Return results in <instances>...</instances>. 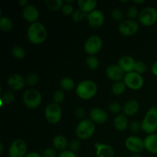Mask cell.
<instances>
[{
	"instance_id": "obj_25",
	"label": "cell",
	"mask_w": 157,
	"mask_h": 157,
	"mask_svg": "<svg viewBox=\"0 0 157 157\" xmlns=\"http://www.w3.org/2000/svg\"><path fill=\"white\" fill-rule=\"evenodd\" d=\"M13 28V23L11 18L7 16H2L0 18V29L2 32H9Z\"/></svg>"
},
{
	"instance_id": "obj_26",
	"label": "cell",
	"mask_w": 157,
	"mask_h": 157,
	"mask_svg": "<svg viewBox=\"0 0 157 157\" xmlns=\"http://www.w3.org/2000/svg\"><path fill=\"white\" fill-rule=\"evenodd\" d=\"M60 86H61L63 90H67V91L72 90L75 87H76L74 80L71 78H69V77L63 78L60 81Z\"/></svg>"
},
{
	"instance_id": "obj_44",
	"label": "cell",
	"mask_w": 157,
	"mask_h": 157,
	"mask_svg": "<svg viewBox=\"0 0 157 157\" xmlns=\"http://www.w3.org/2000/svg\"><path fill=\"white\" fill-rule=\"evenodd\" d=\"M58 157H78L76 155V153H74V152L71 151V150H64V151L61 152L58 155Z\"/></svg>"
},
{
	"instance_id": "obj_40",
	"label": "cell",
	"mask_w": 157,
	"mask_h": 157,
	"mask_svg": "<svg viewBox=\"0 0 157 157\" xmlns=\"http://www.w3.org/2000/svg\"><path fill=\"white\" fill-rule=\"evenodd\" d=\"M41 155L43 157H56L57 151L54 147H47Z\"/></svg>"
},
{
	"instance_id": "obj_38",
	"label": "cell",
	"mask_w": 157,
	"mask_h": 157,
	"mask_svg": "<svg viewBox=\"0 0 157 157\" xmlns=\"http://www.w3.org/2000/svg\"><path fill=\"white\" fill-rule=\"evenodd\" d=\"M108 108L111 113H118L121 110H122L123 107L121 106V104H120L119 102H117V101H113V102H111L109 104Z\"/></svg>"
},
{
	"instance_id": "obj_31",
	"label": "cell",
	"mask_w": 157,
	"mask_h": 157,
	"mask_svg": "<svg viewBox=\"0 0 157 157\" xmlns=\"http://www.w3.org/2000/svg\"><path fill=\"white\" fill-rule=\"evenodd\" d=\"M12 55L14 58L22 59L25 57V51L21 46L15 45L12 48Z\"/></svg>"
},
{
	"instance_id": "obj_15",
	"label": "cell",
	"mask_w": 157,
	"mask_h": 157,
	"mask_svg": "<svg viewBox=\"0 0 157 157\" xmlns=\"http://www.w3.org/2000/svg\"><path fill=\"white\" fill-rule=\"evenodd\" d=\"M22 16L25 21H29L31 24L38 21L39 18V11L33 5H28L22 10Z\"/></svg>"
},
{
	"instance_id": "obj_50",
	"label": "cell",
	"mask_w": 157,
	"mask_h": 157,
	"mask_svg": "<svg viewBox=\"0 0 157 157\" xmlns=\"http://www.w3.org/2000/svg\"><path fill=\"white\" fill-rule=\"evenodd\" d=\"M131 157H142V156H140V153H133Z\"/></svg>"
},
{
	"instance_id": "obj_16",
	"label": "cell",
	"mask_w": 157,
	"mask_h": 157,
	"mask_svg": "<svg viewBox=\"0 0 157 157\" xmlns=\"http://www.w3.org/2000/svg\"><path fill=\"white\" fill-rule=\"evenodd\" d=\"M26 81L21 75L18 74H13L7 80L9 87L13 90H20L23 89L25 85Z\"/></svg>"
},
{
	"instance_id": "obj_49",
	"label": "cell",
	"mask_w": 157,
	"mask_h": 157,
	"mask_svg": "<svg viewBox=\"0 0 157 157\" xmlns=\"http://www.w3.org/2000/svg\"><path fill=\"white\" fill-rule=\"evenodd\" d=\"M3 151H4V146L2 144H0V153L2 154Z\"/></svg>"
},
{
	"instance_id": "obj_23",
	"label": "cell",
	"mask_w": 157,
	"mask_h": 157,
	"mask_svg": "<svg viewBox=\"0 0 157 157\" xmlns=\"http://www.w3.org/2000/svg\"><path fill=\"white\" fill-rule=\"evenodd\" d=\"M98 2L96 0H78V6L79 9L84 13H90L96 9Z\"/></svg>"
},
{
	"instance_id": "obj_18",
	"label": "cell",
	"mask_w": 157,
	"mask_h": 157,
	"mask_svg": "<svg viewBox=\"0 0 157 157\" xmlns=\"http://www.w3.org/2000/svg\"><path fill=\"white\" fill-rule=\"evenodd\" d=\"M135 64H136L135 59L130 55H124L121 57L118 61V65L125 72V74L133 71Z\"/></svg>"
},
{
	"instance_id": "obj_2",
	"label": "cell",
	"mask_w": 157,
	"mask_h": 157,
	"mask_svg": "<svg viewBox=\"0 0 157 157\" xmlns=\"http://www.w3.org/2000/svg\"><path fill=\"white\" fill-rule=\"evenodd\" d=\"M75 92L81 99L90 100L98 92V85L92 80H84L76 86Z\"/></svg>"
},
{
	"instance_id": "obj_7",
	"label": "cell",
	"mask_w": 157,
	"mask_h": 157,
	"mask_svg": "<svg viewBox=\"0 0 157 157\" xmlns=\"http://www.w3.org/2000/svg\"><path fill=\"white\" fill-rule=\"evenodd\" d=\"M139 21L142 25L150 27L157 21V9L152 6L146 7L140 12Z\"/></svg>"
},
{
	"instance_id": "obj_4",
	"label": "cell",
	"mask_w": 157,
	"mask_h": 157,
	"mask_svg": "<svg viewBox=\"0 0 157 157\" xmlns=\"http://www.w3.org/2000/svg\"><path fill=\"white\" fill-rule=\"evenodd\" d=\"M95 132V124L90 119L81 120L75 129V134L81 140L89 139Z\"/></svg>"
},
{
	"instance_id": "obj_1",
	"label": "cell",
	"mask_w": 157,
	"mask_h": 157,
	"mask_svg": "<svg viewBox=\"0 0 157 157\" xmlns=\"http://www.w3.org/2000/svg\"><path fill=\"white\" fill-rule=\"evenodd\" d=\"M48 32L45 26L40 21H36L29 25L27 32L29 41L34 44H40L47 38Z\"/></svg>"
},
{
	"instance_id": "obj_28",
	"label": "cell",
	"mask_w": 157,
	"mask_h": 157,
	"mask_svg": "<svg viewBox=\"0 0 157 157\" xmlns=\"http://www.w3.org/2000/svg\"><path fill=\"white\" fill-rule=\"evenodd\" d=\"M86 64L90 70L94 71L99 67L100 61L99 59L94 55H89L85 60Z\"/></svg>"
},
{
	"instance_id": "obj_9",
	"label": "cell",
	"mask_w": 157,
	"mask_h": 157,
	"mask_svg": "<svg viewBox=\"0 0 157 157\" xmlns=\"http://www.w3.org/2000/svg\"><path fill=\"white\" fill-rule=\"evenodd\" d=\"M103 47V40L100 36L93 35L89 37L84 43V49L89 55H95L101 52Z\"/></svg>"
},
{
	"instance_id": "obj_32",
	"label": "cell",
	"mask_w": 157,
	"mask_h": 157,
	"mask_svg": "<svg viewBox=\"0 0 157 157\" xmlns=\"http://www.w3.org/2000/svg\"><path fill=\"white\" fill-rule=\"evenodd\" d=\"M139 15L140 12L136 6H131L127 9V16L128 17V19L135 20L136 18H139Z\"/></svg>"
},
{
	"instance_id": "obj_22",
	"label": "cell",
	"mask_w": 157,
	"mask_h": 157,
	"mask_svg": "<svg viewBox=\"0 0 157 157\" xmlns=\"http://www.w3.org/2000/svg\"><path fill=\"white\" fill-rule=\"evenodd\" d=\"M52 145L56 150L63 152L64 150H67L69 144L65 136H63V135H57L54 137L53 141H52Z\"/></svg>"
},
{
	"instance_id": "obj_14",
	"label": "cell",
	"mask_w": 157,
	"mask_h": 157,
	"mask_svg": "<svg viewBox=\"0 0 157 157\" xmlns=\"http://www.w3.org/2000/svg\"><path fill=\"white\" fill-rule=\"evenodd\" d=\"M87 21L92 28H99L104 22V14L99 9H95L87 15Z\"/></svg>"
},
{
	"instance_id": "obj_6",
	"label": "cell",
	"mask_w": 157,
	"mask_h": 157,
	"mask_svg": "<svg viewBox=\"0 0 157 157\" xmlns=\"http://www.w3.org/2000/svg\"><path fill=\"white\" fill-rule=\"evenodd\" d=\"M44 116L49 124H57L59 123L62 116V110L60 104L54 102L48 104L44 110Z\"/></svg>"
},
{
	"instance_id": "obj_19",
	"label": "cell",
	"mask_w": 157,
	"mask_h": 157,
	"mask_svg": "<svg viewBox=\"0 0 157 157\" xmlns=\"http://www.w3.org/2000/svg\"><path fill=\"white\" fill-rule=\"evenodd\" d=\"M140 109V104L136 100L131 99L127 101L123 106V112L127 117H133L137 113Z\"/></svg>"
},
{
	"instance_id": "obj_12",
	"label": "cell",
	"mask_w": 157,
	"mask_h": 157,
	"mask_svg": "<svg viewBox=\"0 0 157 157\" xmlns=\"http://www.w3.org/2000/svg\"><path fill=\"white\" fill-rule=\"evenodd\" d=\"M125 147L133 153H140L145 149L144 140L136 136H130L126 139Z\"/></svg>"
},
{
	"instance_id": "obj_37",
	"label": "cell",
	"mask_w": 157,
	"mask_h": 157,
	"mask_svg": "<svg viewBox=\"0 0 157 157\" xmlns=\"http://www.w3.org/2000/svg\"><path fill=\"white\" fill-rule=\"evenodd\" d=\"M111 16L113 19L116 21H122L123 17H124V13L122 10L120 9H114L111 12Z\"/></svg>"
},
{
	"instance_id": "obj_43",
	"label": "cell",
	"mask_w": 157,
	"mask_h": 157,
	"mask_svg": "<svg viewBox=\"0 0 157 157\" xmlns=\"http://www.w3.org/2000/svg\"><path fill=\"white\" fill-rule=\"evenodd\" d=\"M75 116H76L78 118L84 120V116H85L86 112H85V110H84L83 107H78L76 110H75Z\"/></svg>"
},
{
	"instance_id": "obj_17",
	"label": "cell",
	"mask_w": 157,
	"mask_h": 157,
	"mask_svg": "<svg viewBox=\"0 0 157 157\" xmlns=\"http://www.w3.org/2000/svg\"><path fill=\"white\" fill-rule=\"evenodd\" d=\"M107 113L103 109L95 107L90 110V119L93 121L94 124H103L107 122Z\"/></svg>"
},
{
	"instance_id": "obj_27",
	"label": "cell",
	"mask_w": 157,
	"mask_h": 157,
	"mask_svg": "<svg viewBox=\"0 0 157 157\" xmlns=\"http://www.w3.org/2000/svg\"><path fill=\"white\" fill-rule=\"evenodd\" d=\"M126 88H127V86L124 84V81H118V82H115L112 85L111 92L114 95L119 96V95L123 94L125 92Z\"/></svg>"
},
{
	"instance_id": "obj_39",
	"label": "cell",
	"mask_w": 157,
	"mask_h": 157,
	"mask_svg": "<svg viewBox=\"0 0 157 157\" xmlns=\"http://www.w3.org/2000/svg\"><path fill=\"white\" fill-rule=\"evenodd\" d=\"M68 147L69 150L76 153L77 152L79 151L80 149H81V143H80L79 140H73L71 141Z\"/></svg>"
},
{
	"instance_id": "obj_35",
	"label": "cell",
	"mask_w": 157,
	"mask_h": 157,
	"mask_svg": "<svg viewBox=\"0 0 157 157\" xmlns=\"http://www.w3.org/2000/svg\"><path fill=\"white\" fill-rule=\"evenodd\" d=\"M64 98H65V95L63 90H58L53 94V102L57 104H60L64 101Z\"/></svg>"
},
{
	"instance_id": "obj_34",
	"label": "cell",
	"mask_w": 157,
	"mask_h": 157,
	"mask_svg": "<svg viewBox=\"0 0 157 157\" xmlns=\"http://www.w3.org/2000/svg\"><path fill=\"white\" fill-rule=\"evenodd\" d=\"M26 83L29 86H35L39 81V77L36 73H31L26 78Z\"/></svg>"
},
{
	"instance_id": "obj_51",
	"label": "cell",
	"mask_w": 157,
	"mask_h": 157,
	"mask_svg": "<svg viewBox=\"0 0 157 157\" xmlns=\"http://www.w3.org/2000/svg\"><path fill=\"white\" fill-rule=\"evenodd\" d=\"M128 1H121V2H127Z\"/></svg>"
},
{
	"instance_id": "obj_8",
	"label": "cell",
	"mask_w": 157,
	"mask_h": 157,
	"mask_svg": "<svg viewBox=\"0 0 157 157\" xmlns=\"http://www.w3.org/2000/svg\"><path fill=\"white\" fill-rule=\"evenodd\" d=\"M123 81L126 84L127 87L134 90L142 88L144 84V80L142 75H140L135 71L126 73Z\"/></svg>"
},
{
	"instance_id": "obj_5",
	"label": "cell",
	"mask_w": 157,
	"mask_h": 157,
	"mask_svg": "<svg viewBox=\"0 0 157 157\" xmlns=\"http://www.w3.org/2000/svg\"><path fill=\"white\" fill-rule=\"evenodd\" d=\"M22 101L28 108L36 109L41 104L42 97L38 90L35 88H29L23 93Z\"/></svg>"
},
{
	"instance_id": "obj_46",
	"label": "cell",
	"mask_w": 157,
	"mask_h": 157,
	"mask_svg": "<svg viewBox=\"0 0 157 157\" xmlns=\"http://www.w3.org/2000/svg\"><path fill=\"white\" fill-rule=\"evenodd\" d=\"M151 71L152 73L153 74V75H155V76L157 77V61H156V62L152 65Z\"/></svg>"
},
{
	"instance_id": "obj_42",
	"label": "cell",
	"mask_w": 157,
	"mask_h": 157,
	"mask_svg": "<svg viewBox=\"0 0 157 157\" xmlns=\"http://www.w3.org/2000/svg\"><path fill=\"white\" fill-rule=\"evenodd\" d=\"M129 127H130V130H131V132H133L134 133H138V132H140L142 130L141 124L139 121H133L132 123H130Z\"/></svg>"
},
{
	"instance_id": "obj_45",
	"label": "cell",
	"mask_w": 157,
	"mask_h": 157,
	"mask_svg": "<svg viewBox=\"0 0 157 157\" xmlns=\"http://www.w3.org/2000/svg\"><path fill=\"white\" fill-rule=\"evenodd\" d=\"M25 157H43L42 155H41L40 153H37V152H30V153H28Z\"/></svg>"
},
{
	"instance_id": "obj_29",
	"label": "cell",
	"mask_w": 157,
	"mask_h": 157,
	"mask_svg": "<svg viewBox=\"0 0 157 157\" xmlns=\"http://www.w3.org/2000/svg\"><path fill=\"white\" fill-rule=\"evenodd\" d=\"M15 101V94L12 91H5L1 95V106L2 107L4 104L9 105Z\"/></svg>"
},
{
	"instance_id": "obj_21",
	"label": "cell",
	"mask_w": 157,
	"mask_h": 157,
	"mask_svg": "<svg viewBox=\"0 0 157 157\" xmlns=\"http://www.w3.org/2000/svg\"><path fill=\"white\" fill-rule=\"evenodd\" d=\"M144 147L150 153L157 154V134L147 135L144 139Z\"/></svg>"
},
{
	"instance_id": "obj_41",
	"label": "cell",
	"mask_w": 157,
	"mask_h": 157,
	"mask_svg": "<svg viewBox=\"0 0 157 157\" xmlns=\"http://www.w3.org/2000/svg\"><path fill=\"white\" fill-rule=\"evenodd\" d=\"M61 12L65 15H72V14L75 12V10H74V7L71 4L65 3L63 6L62 9H61Z\"/></svg>"
},
{
	"instance_id": "obj_30",
	"label": "cell",
	"mask_w": 157,
	"mask_h": 157,
	"mask_svg": "<svg viewBox=\"0 0 157 157\" xmlns=\"http://www.w3.org/2000/svg\"><path fill=\"white\" fill-rule=\"evenodd\" d=\"M45 4L51 10L58 11L62 9L64 6V2L62 0H46Z\"/></svg>"
},
{
	"instance_id": "obj_20",
	"label": "cell",
	"mask_w": 157,
	"mask_h": 157,
	"mask_svg": "<svg viewBox=\"0 0 157 157\" xmlns=\"http://www.w3.org/2000/svg\"><path fill=\"white\" fill-rule=\"evenodd\" d=\"M95 150L97 157H114V151L108 144L96 143Z\"/></svg>"
},
{
	"instance_id": "obj_10",
	"label": "cell",
	"mask_w": 157,
	"mask_h": 157,
	"mask_svg": "<svg viewBox=\"0 0 157 157\" xmlns=\"http://www.w3.org/2000/svg\"><path fill=\"white\" fill-rule=\"evenodd\" d=\"M27 150L25 141L22 139H16L11 144L8 153L9 157H25L28 153Z\"/></svg>"
},
{
	"instance_id": "obj_48",
	"label": "cell",
	"mask_w": 157,
	"mask_h": 157,
	"mask_svg": "<svg viewBox=\"0 0 157 157\" xmlns=\"http://www.w3.org/2000/svg\"><path fill=\"white\" fill-rule=\"evenodd\" d=\"M133 2L135 4H142L144 2V0H133Z\"/></svg>"
},
{
	"instance_id": "obj_47",
	"label": "cell",
	"mask_w": 157,
	"mask_h": 157,
	"mask_svg": "<svg viewBox=\"0 0 157 157\" xmlns=\"http://www.w3.org/2000/svg\"><path fill=\"white\" fill-rule=\"evenodd\" d=\"M18 4L21 6H22L23 8H25V6H27L28 5H29L27 0H19V1H18Z\"/></svg>"
},
{
	"instance_id": "obj_13",
	"label": "cell",
	"mask_w": 157,
	"mask_h": 157,
	"mask_svg": "<svg viewBox=\"0 0 157 157\" xmlns=\"http://www.w3.org/2000/svg\"><path fill=\"white\" fill-rule=\"evenodd\" d=\"M106 74L109 79L114 82H118L124 80L125 72L121 69L118 64H110L106 68Z\"/></svg>"
},
{
	"instance_id": "obj_24",
	"label": "cell",
	"mask_w": 157,
	"mask_h": 157,
	"mask_svg": "<svg viewBox=\"0 0 157 157\" xmlns=\"http://www.w3.org/2000/svg\"><path fill=\"white\" fill-rule=\"evenodd\" d=\"M113 126L119 131H124L128 128L129 122L127 116L124 114H118L113 119Z\"/></svg>"
},
{
	"instance_id": "obj_52",
	"label": "cell",
	"mask_w": 157,
	"mask_h": 157,
	"mask_svg": "<svg viewBox=\"0 0 157 157\" xmlns=\"http://www.w3.org/2000/svg\"><path fill=\"white\" fill-rule=\"evenodd\" d=\"M148 157H155V156H148Z\"/></svg>"
},
{
	"instance_id": "obj_36",
	"label": "cell",
	"mask_w": 157,
	"mask_h": 157,
	"mask_svg": "<svg viewBox=\"0 0 157 157\" xmlns=\"http://www.w3.org/2000/svg\"><path fill=\"white\" fill-rule=\"evenodd\" d=\"M86 13H84L83 11H81V9H75V12L72 14L71 17L73 21H76V22H79V21H81L85 17Z\"/></svg>"
},
{
	"instance_id": "obj_33",
	"label": "cell",
	"mask_w": 157,
	"mask_h": 157,
	"mask_svg": "<svg viewBox=\"0 0 157 157\" xmlns=\"http://www.w3.org/2000/svg\"><path fill=\"white\" fill-rule=\"evenodd\" d=\"M147 71V64H146V63H144V61H136V64H135L133 71L136 72V73L140 74V75H142V74L145 73Z\"/></svg>"
},
{
	"instance_id": "obj_11",
	"label": "cell",
	"mask_w": 157,
	"mask_h": 157,
	"mask_svg": "<svg viewBox=\"0 0 157 157\" xmlns=\"http://www.w3.org/2000/svg\"><path fill=\"white\" fill-rule=\"evenodd\" d=\"M118 29L121 35L124 36H132L139 30V24L135 20H123L118 25Z\"/></svg>"
},
{
	"instance_id": "obj_3",
	"label": "cell",
	"mask_w": 157,
	"mask_h": 157,
	"mask_svg": "<svg viewBox=\"0 0 157 157\" xmlns=\"http://www.w3.org/2000/svg\"><path fill=\"white\" fill-rule=\"evenodd\" d=\"M142 130L147 135L153 134L157 130V107H152L147 110L141 122Z\"/></svg>"
}]
</instances>
